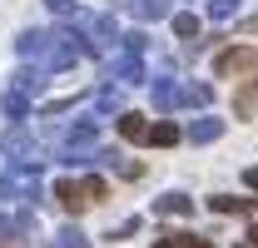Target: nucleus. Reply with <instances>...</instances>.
Wrapping results in <instances>:
<instances>
[{"label": "nucleus", "mask_w": 258, "mask_h": 248, "mask_svg": "<svg viewBox=\"0 0 258 248\" xmlns=\"http://www.w3.org/2000/svg\"><path fill=\"white\" fill-rule=\"evenodd\" d=\"M55 204H60L64 214H85L90 204H104V179L99 174H90V179H55V194H50Z\"/></svg>", "instance_id": "f257e3e1"}, {"label": "nucleus", "mask_w": 258, "mask_h": 248, "mask_svg": "<svg viewBox=\"0 0 258 248\" xmlns=\"http://www.w3.org/2000/svg\"><path fill=\"white\" fill-rule=\"evenodd\" d=\"M85 55V45H75V35H64V30H50L45 35V50L35 55L30 65H40L45 75H55V70H70V65Z\"/></svg>", "instance_id": "f03ea898"}, {"label": "nucleus", "mask_w": 258, "mask_h": 248, "mask_svg": "<svg viewBox=\"0 0 258 248\" xmlns=\"http://www.w3.org/2000/svg\"><path fill=\"white\" fill-rule=\"evenodd\" d=\"M80 45L90 50V55H109L114 45H119V25H114V15H80Z\"/></svg>", "instance_id": "7ed1b4c3"}, {"label": "nucleus", "mask_w": 258, "mask_h": 248, "mask_svg": "<svg viewBox=\"0 0 258 248\" xmlns=\"http://www.w3.org/2000/svg\"><path fill=\"white\" fill-rule=\"evenodd\" d=\"M104 75H109V85H139L144 80V55H134V50L104 55Z\"/></svg>", "instance_id": "20e7f679"}, {"label": "nucleus", "mask_w": 258, "mask_h": 248, "mask_svg": "<svg viewBox=\"0 0 258 248\" xmlns=\"http://www.w3.org/2000/svg\"><path fill=\"white\" fill-rule=\"evenodd\" d=\"M0 159H10V164H35V169H40V159H45V154L30 144V134L15 124V129H5V139H0Z\"/></svg>", "instance_id": "39448f33"}, {"label": "nucleus", "mask_w": 258, "mask_h": 248, "mask_svg": "<svg viewBox=\"0 0 258 248\" xmlns=\"http://www.w3.org/2000/svg\"><path fill=\"white\" fill-rule=\"evenodd\" d=\"M149 90H154V109H159V114H169V109H179V104H184V85H179V80H169V75H154V80H149Z\"/></svg>", "instance_id": "423d86ee"}, {"label": "nucleus", "mask_w": 258, "mask_h": 248, "mask_svg": "<svg viewBox=\"0 0 258 248\" xmlns=\"http://www.w3.org/2000/svg\"><path fill=\"white\" fill-rule=\"evenodd\" d=\"M253 50H248V45H233V50H224V55H219V60H214V75H243V70H253Z\"/></svg>", "instance_id": "0eeeda50"}, {"label": "nucleus", "mask_w": 258, "mask_h": 248, "mask_svg": "<svg viewBox=\"0 0 258 248\" xmlns=\"http://www.w3.org/2000/svg\"><path fill=\"white\" fill-rule=\"evenodd\" d=\"M124 10L134 20H159V15H174L179 0H124Z\"/></svg>", "instance_id": "6e6552de"}, {"label": "nucleus", "mask_w": 258, "mask_h": 248, "mask_svg": "<svg viewBox=\"0 0 258 248\" xmlns=\"http://www.w3.org/2000/svg\"><path fill=\"white\" fill-rule=\"evenodd\" d=\"M209 209H214V214H253L258 199H243V194H214Z\"/></svg>", "instance_id": "1a4fd4ad"}, {"label": "nucleus", "mask_w": 258, "mask_h": 248, "mask_svg": "<svg viewBox=\"0 0 258 248\" xmlns=\"http://www.w3.org/2000/svg\"><path fill=\"white\" fill-rule=\"evenodd\" d=\"M179 139H184V129H179L174 119H159V124H149V139H144V144H154V149H169V144H179Z\"/></svg>", "instance_id": "9d476101"}, {"label": "nucleus", "mask_w": 258, "mask_h": 248, "mask_svg": "<svg viewBox=\"0 0 258 248\" xmlns=\"http://www.w3.org/2000/svg\"><path fill=\"white\" fill-rule=\"evenodd\" d=\"M219 134H224V119H214V114H204V119L189 124V139H194V144H214Z\"/></svg>", "instance_id": "9b49d317"}, {"label": "nucleus", "mask_w": 258, "mask_h": 248, "mask_svg": "<svg viewBox=\"0 0 258 248\" xmlns=\"http://www.w3.org/2000/svg\"><path fill=\"white\" fill-rule=\"evenodd\" d=\"M154 209L164 218H184V214H194V199L189 194H164V199H154Z\"/></svg>", "instance_id": "f8f14e48"}, {"label": "nucleus", "mask_w": 258, "mask_h": 248, "mask_svg": "<svg viewBox=\"0 0 258 248\" xmlns=\"http://www.w3.org/2000/svg\"><path fill=\"white\" fill-rule=\"evenodd\" d=\"M154 248H214V243H209V238H199V233H184V228H179V233H159Z\"/></svg>", "instance_id": "ddd939ff"}, {"label": "nucleus", "mask_w": 258, "mask_h": 248, "mask_svg": "<svg viewBox=\"0 0 258 248\" xmlns=\"http://www.w3.org/2000/svg\"><path fill=\"white\" fill-rule=\"evenodd\" d=\"M95 114H124V109H119V85H104V90L95 94V104H90V119H95Z\"/></svg>", "instance_id": "4468645a"}, {"label": "nucleus", "mask_w": 258, "mask_h": 248, "mask_svg": "<svg viewBox=\"0 0 258 248\" xmlns=\"http://www.w3.org/2000/svg\"><path fill=\"white\" fill-rule=\"evenodd\" d=\"M119 134H124L129 144L149 139V124H144V114H134V109H124V114H119Z\"/></svg>", "instance_id": "2eb2a0df"}, {"label": "nucleus", "mask_w": 258, "mask_h": 248, "mask_svg": "<svg viewBox=\"0 0 258 248\" xmlns=\"http://www.w3.org/2000/svg\"><path fill=\"white\" fill-rule=\"evenodd\" d=\"M15 90L20 94H40L45 90V70H40V65H25V70L15 75Z\"/></svg>", "instance_id": "dca6fc26"}, {"label": "nucleus", "mask_w": 258, "mask_h": 248, "mask_svg": "<svg viewBox=\"0 0 258 248\" xmlns=\"http://www.w3.org/2000/svg\"><path fill=\"white\" fill-rule=\"evenodd\" d=\"M45 35L50 30H25L20 40H15V55H20V60H35V55L45 50Z\"/></svg>", "instance_id": "f3484780"}, {"label": "nucleus", "mask_w": 258, "mask_h": 248, "mask_svg": "<svg viewBox=\"0 0 258 248\" xmlns=\"http://www.w3.org/2000/svg\"><path fill=\"white\" fill-rule=\"evenodd\" d=\"M0 104H5V114H10V119H15V124H20V119H25V114H30V94H20V90H15V85L5 90V99H0Z\"/></svg>", "instance_id": "a211bd4d"}, {"label": "nucleus", "mask_w": 258, "mask_h": 248, "mask_svg": "<svg viewBox=\"0 0 258 248\" xmlns=\"http://www.w3.org/2000/svg\"><path fill=\"white\" fill-rule=\"evenodd\" d=\"M184 104H214V85H204V80H194V85H184Z\"/></svg>", "instance_id": "6ab92c4d"}, {"label": "nucleus", "mask_w": 258, "mask_h": 248, "mask_svg": "<svg viewBox=\"0 0 258 248\" xmlns=\"http://www.w3.org/2000/svg\"><path fill=\"white\" fill-rule=\"evenodd\" d=\"M174 35H179V40H194V35H199V15H189V10H174Z\"/></svg>", "instance_id": "aec40b11"}, {"label": "nucleus", "mask_w": 258, "mask_h": 248, "mask_svg": "<svg viewBox=\"0 0 258 248\" xmlns=\"http://www.w3.org/2000/svg\"><path fill=\"white\" fill-rule=\"evenodd\" d=\"M55 248H90V238L70 223V228H60V233H55Z\"/></svg>", "instance_id": "412c9836"}, {"label": "nucleus", "mask_w": 258, "mask_h": 248, "mask_svg": "<svg viewBox=\"0 0 258 248\" xmlns=\"http://www.w3.org/2000/svg\"><path fill=\"white\" fill-rule=\"evenodd\" d=\"M233 10H238V0H204V15L209 20H228Z\"/></svg>", "instance_id": "4be33fe9"}, {"label": "nucleus", "mask_w": 258, "mask_h": 248, "mask_svg": "<svg viewBox=\"0 0 258 248\" xmlns=\"http://www.w3.org/2000/svg\"><path fill=\"white\" fill-rule=\"evenodd\" d=\"M109 169H114V174H119V179H139V174H144V164H139V159H114V164H109Z\"/></svg>", "instance_id": "5701e85b"}, {"label": "nucleus", "mask_w": 258, "mask_h": 248, "mask_svg": "<svg viewBox=\"0 0 258 248\" xmlns=\"http://www.w3.org/2000/svg\"><path fill=\"white\" fill-rule=\"evenodd\" d=\"M119 45L134 50V55H144V50H149V35H144V30H129V35H119Z\"/></svg>", "instance_id": "b1692460"}, {"label": "nucleus", "mask_w": 258, "mask_h": 248, "mask_svg": "<svg viewBox=\"0 0 258 248\" xmlns=\"http://www.w3.org/2000/svg\"><path fill=\"white\" fill-rule=\"evenodd\" d=\"M134 233H139V214H134V218H124V223H119L109 238H134Z\"/></svg>", "instance_id": "393cba45"}, {"label": "nucleus", "mask_w": 258, "mask_h": 248, "mask_svg": "<svg viewBox=\"0 0 258 248\" xmlns=\"http://www.w3.org/2000/svg\"><path fill=\"white\" fill-rule=\"evenodd\" d=\"M50 15H75V0H45Z\"/></svg>", "instance_id": "a878e982"}, {"label": "nucleus", "mask_w": 258, "mask_h": 248, "mask_svg": "<svg viewBox=\"0 0 258 248\" xmlns=\"http://www.w3.org/2000/svg\"><path fill=\"white\" fill-rule=\"evenodd\" d=\"M253 104H258L253 90H238V114H253Z\"/></svg>", "instance_id": "bb28decb"}, {"label": "nucleus", "mask_w": 258, "mask_h": 248, "mask_svg": "<svg viewBox=\"0 0 258 248\" xmlns=\"http://www.w3.org/2000/svg\"><path fill=\"white\" fill-rule=\"evenodd\" d=\"M243 184H248V189H258V164H248V169H243Z\"/></svg>", "instance_id": "cd10ccee"}, {"label": "nucleus", "mask_w": 258, "mask_h": 248, "mask_svg": "<svg viewBox=\"0 0 258 248\" xmlns=\"http://www.w3.org/2000/svg\"><path fill=\"white\" fill-rule=\"evenodd\" d=\"M0 248H35V243H25V238H15V233H10V243H0Z\"/></svg>", "instance_id": "c85d7f7f"}, {"label": "nucleus", "mask_w": 258, "mask_h": 248, "mask_svg": "<svg viewBox=\"0 0 258 248\" xmlns=\"http://www.w3.org/2000/svg\"><path fill=\"white\" fill-rule=\"evenodd\" d=\"M248 238H253V243H258V223H253V233H248Z\"/></svg>", "instance_id": "c756f323"}, {"label": "nucleus", "mask_w": 258, "mask_h": 248, "mask_svg": "<svg viewBox=\"0 0 258 248\" xmlns=\"http://www.w3.org/2000/svg\"><path fill=\"white\" fill-rule=\"evenodd\" d=\"M233 248H258V243H233Z\"/></svg>", "instance_id": "7c9ffc66"}]
</instances>
